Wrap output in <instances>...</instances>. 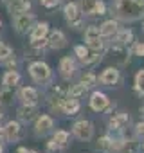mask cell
Here are the masks:
<instances>
[{
  "instance_id": "19",
  "label": "cell",
  "mask_w": 144,
  "mask_h": 153,
  "mask_svg": "<svg viewBox=\"0 0 144 153\" xmlns=\"http://www.w3.org/2000/svg\"><path fill=\"white\" fill-rule=\"evenodd\" d=\"M47 45L50 49H56V51L58 49H63L67 45V36L61 31H52L50 36H49V40H47Z\"/></svg>"
},
{
  "instance_id": "7",
  "label": "cell",
  "mask_w": 144,
  "mask_h": 153,
  "mask_svg": "<svg viewBox=\"0 0 144 153\" xmlns=\"http://www.w3.org/2000/svg\"><path fill=\"white\" fill-rule=\"evenodd\" d=\"M81 13L90 16H101L106 13V6L103 0H81Z\"/></svg>"
},
{
  "instance_id": "10",
  "label": "cell",
  "mask_w": 144,
  "mask_h": 153,
  "mask_svg": "<svg viewBox=\"0 0 144 153\" xmlns=\"http://www.w3.org/2000/svg\"><path fill=\"white\" fill-rule=\"evenodd\" d=\"M13 24H15V29L18 31V33H27V31H31L33 29V25H34V16L31 15V13H18V15H15V20H13Z\"/></svg>"
},
{
  "instance_id": "24",
  "label": "cell",
  "mask_w": 144,
  "mask_h": 153,
  "mask_svg": "<svg viewBox=\"0 0 144 153\" xmlns=\"http://www.w3.org/2000/svg\"><path fill=\"white\" fill-rule=\"evenodd\" d=\"M47 33H49V24H47V22L38 24V25H36V27H33V31H31V42H36V40L45 38V36H47Z\"/></svg>"
},
{
  "instance_id": "40",
  "label": "cell",
  "mask_w": 144,
  "mask_h": 153,
  "mask_svg": "<svg viewBox=\"0 0 144 153\" xmlns=\"http://www.w3.org/2000/svg\"><path fill=\"white\" fill-rule=\"evenodd\" d=\"M142 31H144V22H142Z\"/></svg>"
},
{
  "instance_id": "3",
  "label": "cell",
  "mask_w": 144,
  "mask_h": 153,
  "mask_svg": "<svg viewBox=\"0 0 144 153\" xmlns=\"http://www.w3.org/2000/svg\"><path fill=\"white\" fill-rule=\"evenodd\" d=\"M140 146L135 139L126 137H114V153H139Z\"/></svg>"
},
{
  "instance_id": "36",
  "label": "cell",
  "mask_w": 144,
  "mask_h": 153,
  "mask_svg": "<svg viewBox=\"0 0 144 153\" xmlns=\"http://www.w3.org/2000/svg\"><path fill=\"white\" fill-rule=\"evenodd\" d=\"M140 114H142V117H144V105L140 106Z\"/></svg>"
},
{
  "instance_id": "30",
  "label": "cell",
  "mask_w": 144,
  "mask_h": 153,
  "mask_svg": "<svg viewBox=\"0 0 144 153\" xmlns=\"http://www.w3.org/2000/svg\"><path fill=\"white\" fill-rule=\"evenodd\" d=\"M11 58H13V49L9 45L0 43V61H7Z\"/></svg>"
},
{
  "instance_id": "31",
  "label": "cell",
  "mask_w": 144,
  "mask_h": 153,
  "mask_svg": "<svg viewBox=\"0 0 144 153\" xmlns=\"http://www.w3.org/2000/svg\"><path fill=\"white\" fill-rule=\"evenodd\" d=\"M135 137H137L139 140L144 139V121H140V123L135 124Z\"/></svg>"
},
{
  "instance_id": "33",
  "label": "cell",
  "mask_w": 144,
  "mask_h": 153,
  "mask_svg": "<svg viewBox=\"0 0 144 153\" xmlns=\"http://www.w3.org/2000/svg\"><path fill=\"white\" fill-rule=\"evenodd\" d=\"M135 54H137V56H144V42L135 45Z\"/></svg>"
},
{
  "instance_id": "29",
  "label": "cell",
  "mask_w": 144,
  "mask_h": 153,
  "mask_svg": "<svg viewBox=\"0 0 144 153\" xmlns=\"http://www.w3.org/2000/svg\"><path fill=\"white\" fill-rule=\"evenodd\" d=\"M135 90L140 96H144V70H139L135 74Z\"/></svg>"
},
{
  "instance_id": "8",
  "label": "cell",
  "mask_w": 144,
  "mask_h": 153,
  "mask_svg": "<svg viewBox=\"0 0 144 153\" xmlns=\"http://www.w3.org/2000/svg\"><path fill=\"white\" fill-rule=\"evenodd\" d=\"M63 13H65L67 22H68L70 25H74V29L81 25V16H83V13H81V6H79L78 2H70V4H67L65 9H63Z\"/></svg>"
},
{
  "instance_id": "15",
  "label": "cell",
  "mask_w": 144,
  "mask_h": 153,
  "mask_svg": "<svg viewBox=\"0 0 144 153\" xmlns=\"http://www.w3.org/2000/svg\"><path fill=\"white\" fill-rule=\"evenodd\" d=\"M68 142V131L67 130H58L52 135V140L49 142V151H59L63 148H67Z\"/></svg>"
},
{
  "instance_id": "13",
  "label": "cell",
  "mask_w": 144,
  "mask_h": 153,
  "mask_svg": "<svg viewBox=\"0 0 144 153\" xmlns=\"http://www.w3.org/2000/svg\"><path fill=\"white\" fill-rule=\"evenodd\" d=\"M76 70H78V65H76V61L72 59L70 56L61 58V61H59V74H61V78H63V79L74 78Z\"/></svg>"
},
{
  "instance_id": "39",
  "label": "cell",
  "mask_w": 144,
  "mask_h": 153,
  "mask_svg": "<svg viewBox=\"0 0 144 153\" xmlns=\"http://www.w3.org/2000/svg\"><path fill=\"white\" fill-rule=\"evenodd\" d=\"M0 123H2V114H0Z\"/></svg>"
},
{
  "instance_id": "27",
  "label": "cell",
  "mask_w": 144,
  "mask_h": 153,
  "mask_svg": "<svg viewBox=\"0 0 144 153\" xmlns=\"http://www.w3.org/2000/svg\"><path fill=\"white\" fill-rule=\"evenodd\" d=\"M79 83H83L85 85V88L88 90V88H92V87H96V83H97V78L92 74V72H87V74H83L81 76V81Z\"/></svg>"
},
{
  "instance_id": "18",
  "label": "cell",
  "mask_w": 144,
  "mask_h": 153,
  "mask_svg": "<svg viewBox=\"0 0 144 153\" xmlns=\"http://www.w3.org/2000/svg\"><path fill=\"white\" fill-rule=\"evenodd\" d=\"M117 31H119V22L117 20H106L99 25V34L103 38H112V36H115Z\"/></svg>"
},
{
  "instance_id": "26",
  "label": "cell",
  "mask_w": 144,
  "mask_h": 153,
  "mask_svg": "<svg viewBox=\"0 0 144 153\" xmlns=\"http://www.w3.org/2000/svg\"><path fill=\"white\" fill-rule=\"evenodd\" d=\"M18 83H20V74H18L16 70H9V72L4 74V85H6L7 88H13V87H16Z\"/></svg>"
},
{
  "instance_id": "28",
  "label": "cell",
  "mask_w": 144,
  "mask_h": 153,
  "mask_svg": "<svg viewBox=\"0 0 144 153\" xmlns=\"http://www.w3.org/2000/svg\"><path fill=\"white\" fill-rule=\"evenodd\" d=\"M87 92V88H85V85L83 83H78V85H74L70 90H68V97H74V99H79L83 94Z\"/></svg>"
},
{
  "instance_id": "12",
  "label": "cell",
  "mask_w": 144,
  "mask_h": 153,
  "mask_svg": "<svg viewBox=\"0 0 144 153\" xmlns=\"http://www.w3.org/2000/svg\"><path fill=\"white\" fill-rule=\"evenodd\" d=\"M121 81V72L115 68V67H108L103 70V74L99 76V83L101 85H106V87H114Z\"/></svg>"
},
{
  "instance_id": "9",
  "label": "cell",
  "mask_w": 144,
  "mask_h": 153,
  "mask_svg": "<svg viewBox=\"0 0 144 153\" xmlns=\"http://www.w3.org/2000/svg\"><path fill=\"white\" fill-rule=\"evenodd\" d=\"M74 54L78 56V59L83 63V65H92V63H97L101 59V54L99 52H92L87 45H78L74 49Z\"/></svg>"
},
{
  "instance_id": "1",
  "label": "cell",
  "mask_w": 144,
  "mask_h": 153,
  "mask_svg": "<svg viewBox=\"0 0 144 153\" xmlns=\"http://www.w3.org/2000/svg\"><path fill=\"white\" fill-rule=\"evenodd\" d=\"M115 15L121 20H137L144 15V0H115Z\"/></svg>"
},
{
  "instance_id": "14",
  "label": "cell",
  "mask_w": 144,
  "mask_h": 153,
  "mask_svg": "<svg viewBox=\"0 0 144 153\" xmlns=\"http://www.w3.org/2000/svg\"><path fill=\"white\" fill-rule=\"evenodd\" d=\"M90 108L94 112H105L110 108V99L106 94L103 92H94L92 97H90Z\"/></svg>"
},
{
  "instance_id": "11",
  "label": "cell",
  "mask_w": 144,
  "mask_h": 153,
  "mask_svg": "<svg viewBox=\"0 0 144 153\" xmlns=\"http://www.w3.org/2000/svg\"><path fill=\"white\" fill-rule=\"evenodd\" d=\"M52 128H54V121H52V117L47 115V114H43V115H40V117L36 119L34 133H36L38 137H45L49 131H52Z\"/></svg>"
},
{
  "instance_id": "42",
  "label": "cell",
  "mask_w": 144,
  "mask_h": 153,
  "mask_svg": "<svg viewBox=\"0 0 144 153\" xmlns=\"http://www.w3.org/2000/svg\"><path fill=\"white\" fill-rule=\"evenodd\" d=\"M0 25H2V22H0Z\"/></svg>"
},
{
  "instance_id": "20",
  "label": "cell",
  "mask_w": 144,
  "mask_h": 153,
  "mask_svg": "<svg viewBox=\"0 0 144 153\" xmlns=\"http://www.w3.org/2000/svg\"><path fill=\"white\" fill-rule=\"evenodd\" d=\"M18 117L22 119V121H25V123H29V121H33L34 117H36V105H22L20 108H18Z\"/></svg>"
},
{
  "instance_id": "17",
  "label": "cell",
  "mask_w": 144,
  "mask_h": 153,
  "mask_svg": "<svg viewBox=\"0 0 144 153\" xmlns=\"http://www.w3.org/2000/svg\"><path fill=\"white\" fill-rule=\"evenodd\" d=\"M133 42V33L130 29H119L114 36V45L117 47H128Z\"/></svg>"
},
{
  "instance_id": "6",
  "label": "cell",
  "mask_w": 144,
  "mask_h": 153,
  "mask_svg": "<svg viewBox=\"0 0 144 153\" xmlns=\"http://www.w3.org/2000/svg\"><path fill=\"white\" fill-rule=\"evenodd\" d=\"M130 126V115L126 114V112H117V114H114L112 117H110V121H108V128L114 131V133H122L126 128Z\"/></svg>"
},
{
  "instance_id": "38",
  "label": "cell",
  "mask_w": 144,
  "mask_h": 153,
  "mask_svg": "<svg viewBox=\"0 0 144 153\" xmlns=\"http://www.w3.org/2000/svg\"><path fill=\"white\" fill-rule=\"evenodd\" d=\"M27 153H38V151H34V149H31V151H27Z\"/></svg>"
},
{
  "instance_id": "25",
  "label": "cell",
  "mask_w": 144,
  "mask_h": 153,
  "mask_svg": "<svg viewBox=\"0 0 144 153\" xmlns=\"http://www.w3.org/2000/svg\"><path fill=\"white\" fill-rule=\"evenodd\" d=\"M96 148L101 149V151H105V153H114V137H110V135H103V137H99Z\"/></svg>"
},
{
  "instance_id": "5",
  "label": "cell",
  "mask_w": 144,
  "mask_h": 153,
  "mask_svg": "<svg viewBox=\"0 0 144 153\" xmlns=\"http://www.w3.org/2000/svg\"><path fill=\"white\" fill-rule=\"evenodd\" d=\"M72 133H74L79 140H90L94 137V124L87 119H81L78 123H74V126H72Z\"/></svg>"
},
{
  "instance_id": "16",
  "label": "cell",
  "mask_w": 144,
  "mask_h": 153,
  "mask_svg": "<svg viewBox=\"0 0 144 153\" xmlns=\"http://www.w3.org/2000/svg\"><path fill=\"white\" fill-rule=\"evenodd\" d=\"M4 133H6V140H9V142L18 140V139L22 137V126H20V123L9 121V123L6 124V128H4Z\"/></svg>"
},
{
  "instance_id": "2",
  "label": "cell",
  "mask_w": 144,
  "mask_h": 153,
  "mask_svg": "<svg viewBox=\"0 0 144 153\" xmlns=\"http://www.w3.org/2000/svg\"><path fill=\"white\" fill-rule=\"evenodd\" d=\"M105 38L99 34V27H96V25H90V27H87V31H85V45L92 51V52H103V49H105V42H103Z\"/></svg>"
},
{
  "instance_id": "23",
  "label": "cell",
  "mask_w": 144,
  "mask_h": 153,
  "mask_svg": "<svg viewBox=\"0 0 144 153\" xmlns=\"http://www.w3.org/2000/svg\"><path fill=\"white\" fill-rule=\"evenodd\" d=\"M31 7V0H9V11L11 15L25 13Z\"/></svg>"
},
{
  "instance_id": "21",
  "label": "cell",
  "mask_w": 144,
  "mask_h": 153,
  "mask_svg": "<svg viewBox=\"0 0 144 153\" xmlns=\"http://www.w3.org/2000/svg\"><path fill=\"white\" fill-rule=\"evenodd\" d=\"M79 101L78 99H74V97H67L65 101H63V106H61V112L63 114H67V115H76L78 112H79Z\"/></svg>"
},
{
  "instance_id": "35",
  "label": "cell",
  "mask_w": 144,
  "mask_h": 153,
  "mask_svg": "<svg viewBox=\"0 0 144 153\" xmlns=\"http://www.w3.org/2000/svg\"><path fill=\"white\" fill-rule=\"evenodd\" d=\"M16 153H27V149H25V148H20V149H18Z\"/></svg>"
},
{
  "instance_id": "34",
  "label": "cell",
  "mask_w": 144,
  "mask_h": 153,
  "mask_svg": "<svg viewBox=\"0 0 144 153\" xmlns=\"http://www.w3.org/2000/svg\"><path fill=\"white\" fill-rule=\"evenodd\" d=\"M6 140V133H4V128H0V142Z\"/></svg>"
},
{
  "instance_id": "37",
  "label": "cell",
  "mask_w": 144,
  "mask_h": 153,
  "mask_svg": "<svg viewBox=\"0 0 144 153\" xmlns=\"http://www.w3.org/2000/svg\"><path fill=\"white\" fill-rule=\"evenodd\" d=\"M4 151V146H2V142H0V153H2Z\"/></svg>"
},
{
  "instance_id": "41",
  "label": "cell",
  "mask_w": 144,
  "mask_h": 153,
  "mask_svg": "<svg viewBox=\"0 0 144 153\" xmlns=\"http://www.w3.org/2000/svg\"><path fill=\"white\" fill-rule=\"evenodd\" d=\"M142 148H144V142H142Z\"/></svg>"
},
{
  "instance_id": "22",
  "label": "cell",
  "mask_w": 144,
  "mask_h": 153,
  "mask_svg": "<svg viewBox=\"0 0 144 153\" xmlns=\"http://www.w3.org/2000/svg\"><path fill=\"white\" fill-rule=\"evenodd\" d=\"M20 99H22V103H25V105H36V101H38V92H36L34 88H31V87H24V88L20 90Z\"/></svg>"
},
{
  "instance_id": "32",
  "label": "cell",
  "mask_w": 144,
  "mask_h": 153,
  "mask_svg": "<svg viewBox=\"0 0 144 153\" xmlns=\"http://www.w3.org/2000/svg\"><path fill=\"white\" fill-rule=\"evenodd\" d=\"M40 2H42V6H43V7L52 9V7H56V6L59 4V0H40Z\"/></svg>"
},
{
  "instance_id": "4",
  "label": "cell",
  "mask_w": 144,
  "mask_h": 153,
  "mask_svg": "<svg viewBox=\"0 0 144 153\" xmlns=\"http://www.w3.org/2000/svg\"><path fill=\"white\" fill-rule=\"evenodd\" d=\"M29 74L36 83H45L50 79V67L43 61H34L29 67Z\"/></svg>"
}]
</instances>
